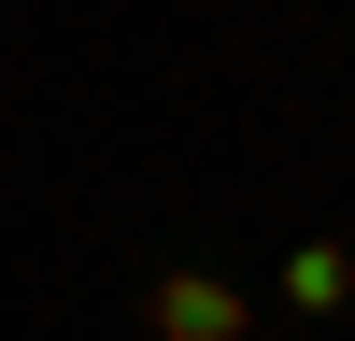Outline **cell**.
Returning <instances> with one entry per match:
<instances>
[{"instance_id": "cell-1", "label": "cell", "mask_w": 355, "mask_h": 341, "mask_svg": "<svg viewBox=\"0 0 355 341\" xmlns=\"http://www.w3.org/2000/svg\"><path fill=\"white\" fill-rule=\"evenodd\" d=\"M142 327H157V341H242L256 299L214 284V270H157V284H142Z\"/></svg>"}, {"instance_id": "cell-2", "label": "cell", "mask_w": 355, "mask_h": 341, "mask_svg": "<svg viewBox=\"0 0 355 341\" xmlns=\"http://www.w3.org/2000/svg\"><path fill=\"white\" fill-rule=\"evenodd\" d=\"M355 299V256L341 242H299V256H284V313H341Z\"/></svg>"}]
</instances>
